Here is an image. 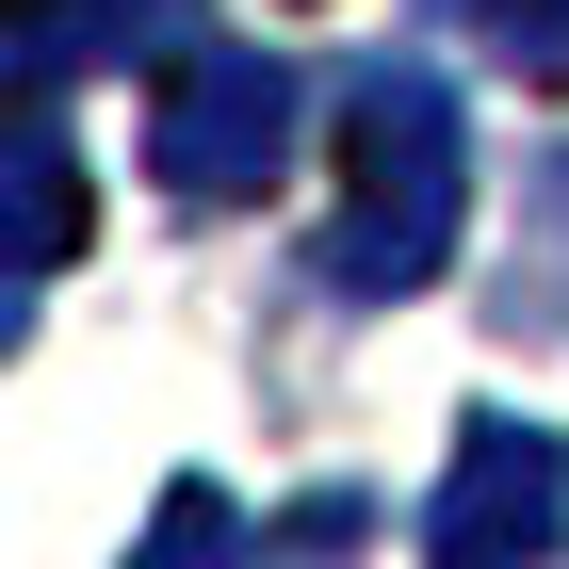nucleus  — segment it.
I'll return each instance as SVG.
<instances>
[{"mask_svg": "<svg viewBox=\"0 0 569 569\" xmlns=\"http://www.w3.org/2000/svg\"><path fill=\"white\" fill-rule=\"evenodd\" d=\"M456 212H472V131H456V82L439 66H375L342 98V212H326V293H423L456 261Z\"/></svg>", "mask_w": 569, "mask_h": 569, "instance_id": "nucleus-1", "label": "nucleus"}, {"mask_svg": "<svg viewBox=\"0 0 569 569\" xmlns=\"http://www.w3.org/2000/svg\"><path fill=\"white\" fill-rule=\"evenodd\" d=\"M277 163H293V66L196 33V66H179L163 114H147V179H163L179 212H244Z\"/></svg>", "mask_w": 569, "mask_h": 569, "instance_id": "nucleus-2", "label": "nucleus"}, {"mask_svg": "<svg viewBox=\"0 0 569 569\" xmlns=\"http://www.w3.org/2000/svg\"><path fill=\"white\" fill-rule=\"evenodd\" d=\"M553 537H569V439L488 407V423L456 439L439 505H423V553L439 569H521V553H553Z\"/></svg>", "mask_w": 569, "mask_h": 569, "instance_id": "nucleus-3", "label": "nucleus"}, {"mask_svg": "<svg viewBox=\"0 0 569 569\" xmlns=\"http://www.w3.org/2000/svg\"><path fill=\"white\" fill-rule=\"evenodd\" d=\"M82 163H66V131H0V261H82Z\"/></svg>", "mask_w": 569, "mask_h": 569, "instance_id": "nucleus-4", "label": "nucleus"}, {"mask_svg": "<svg viewBox=\"0 0 569 569\" xmlns=\"http://www.w3.org/2000/svg\"><path fill=\"white\" fill-rule=\"evenodd\" d=\"M163 49H196V0H98L82 17V66H163Z\"/></svg>", "mask_w": 569, "mask_h": 569, "instance_id": "nucleus-5", "label": "nucleus"}, {"mask_svg": "<svg viewBox=\"0 0 569 569\" xmlns=\"http://www.w3.org/2000/svg\"><path fill=\"white\" fill-rule=\"evenodd\" d=\"M488 66L505 82H569V0H488Z\"/></svg>", "mask_w": 569, "mask_h": 569, "instance_id": "nucleus-6", "label": "nucleus"}, {"mask_svg": "<svg viewBox=\"0 0 569 569\" xmlns=\"http://www.w3.org/2000/svg\"><path fill=\"white\" fill-rule=\"evenodd\" d=\"M17 326H33V261H0V358H17Z\"/></svg>", "mask_w": 569, "mask_h": 569, "instance_id": "nucleus-7", "label": "nucleus"}, {"mask_svg": "<svg viewBox=\"0 0 569 569\" xmlns=\"http://www.w3.org/2000/svg\"><path fill=\"white\" fill-rule=\"evenodd\" d=\"M49 33V0H0V49H33Z\"/></svg>", "mask_w": 569, "mask_h": 569, "instance_id": "nucleus-8", "label": "nucleus"}, {"mask_svg": "<svg viewBox=\"0 0 569 569\" xmlns=\"http://www.w3.org/2000/svg\"><path fill=\"white\" fill-rule=\"evenodd\" d=\"M553 228H569V196H553Z\"/></svg>", "mask_w": 569, "mask_h": 569, "instance_id": "nucleus-9", "label": "nucleus"}]
</instances>
